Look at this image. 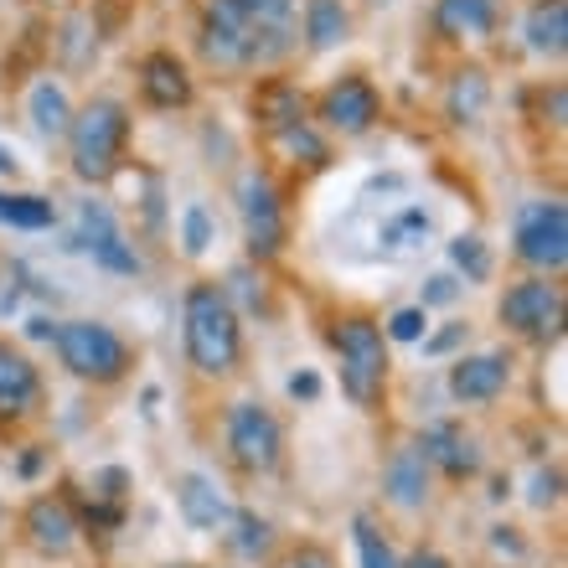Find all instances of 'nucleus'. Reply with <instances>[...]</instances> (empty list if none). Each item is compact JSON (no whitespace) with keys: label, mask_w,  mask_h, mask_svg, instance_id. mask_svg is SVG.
<instances>
[{"label":"nucleus","mask_w":568,"mask_h":568,"mask_svg":"<svg viewBox=\"0 0 568 568\" xmlns=\"http://www.w3.org/2000/svg\"><path fill=\"white\" fill-rule=\"evenodd\" d=\"M300 0H202V58L223 73L274 68L295 52Z\"/></svg>","instance_id":"1"},{"label":"nucleus","mask_w":568,"mask_h":568,"mask_svg":"<svg viewBox=\"0 0 568 568\" xmlns=\"http://www.w3.org/2000/svg\"><path fill=\"white\" fill-rule=\"evenodd\" d=\"M181 336H186V362H192L202 377L223 383V377L239 373L243 321H239L233 295H227V284L202 280V284L186 290V305H181Z\"/></svg>","instance_id":"2"},{"label":"nucleus","mask_w":568,"mask_h":568,"mask_svg":"<svg viewBox=\"0 0 568 568\" xmlns=\"http://www.w3.org/2000/svg\"><path fill=\"white\" fill-rule=\"evenodd\" d=\"M124 145H130V109L120 99H93V104L73 109L68 150H73L78 181H93V186L114 181L124 165Z\"/></svg>","instance_id":"3"},{"label":"nucleus","mask_w":568,"mask_h":568,"mask_svg":"<svg viewBox=\"0 0 568 568\" xmlns=\"http://www.w3.org/2000/svg\"><path fill=\"white\" fill-rule=\"evenodd\" d=\"M331 346L342 357V393L357 408L373 414L383 404V393H388V367H393L383 326H377L373 315H346V321L331 326Z\"/></svg>","instance_id":"4"},{"label":"nucleus","mask_w":568,"mask_h":568,"mask_svg":"<svg viewBox=\"0 0 568 568\" xmlns=\"http://www.w3.org/2000/svg\"><path fill=\"white\" fill-rule=\"evenodd\" d=\"M58 362L78 383H93V388H114L135 373V346L124 342L109 321H62L58 336Z\"/></svg>","instance_id":"5"},{"label":"nucleus","mask_w":568,"mask_h":568,"mask_svg":"<svg viewBox=\"0 0 568 568\" xmlns=\"http://www.w3.org/2000/svg\"><path fill=\"white\" fill-rule=\"evenodd\" d=\"M511 254L538 274H564L568 264V207L564 202H527L517 212V233H511Z\"/></svg>","instance_id":"6"},{"label":"nucleus","mask_w":568,"mask_h":568,"mask_svg":"<svg viewBox=\"0 0 568 568\" xmlns=\"http://www.w3.org/2000/svg\"><path fill=\"white\" fill-rule=\"evenodd\" d=\"M227 460L243 476H274L284 460V429L264 404H233L227 408Z\"/></svg>","instance_id":"7"},{"label":"nucleus","mask_w":568,"mask_h":568,"mask_svg":"<svg viewBox=\"0 0 568 568\" xmlns=\"http://www.w3.org/2000/svg\"><path fill=\"white\" fill-rule=\"evenodd\" d=\"M501 326L523 342H548L564 326V284L548 280V274H532V280H517L501 295Z\"/></svg>","instance_id":"8"},{"label":"nucleus","mask_w":568,"mask_h":568,"mask_svg":"<svg viewBox=\"0 0 568 568\" xmlns=\"http://www.w3.org/2000/svg\"><path fill=\"white\" fill-rule=\"evenodd\" d=\"M239 212H243V239H248V254L264 264L284 248L290 227H284V202H280V186L274 176L264 171H248L243 176V192H239Z\"/></svg>","instance_id":"9"},{"label":"nucleus","mask_w":568,"mask_h":568,"mask_svg":"<svg viewBox=\"0 0 568 568\" xmlns=\"http://www.w3.org/2000/svg\"><path fill=\"white\" fill-rule=\"evenodd\" d=\"M315 109H321L326 130H336V135H367L377 124V114H383V99H377V89L362 73H346L321 93Z\"/></svg>","instance_id":"10"},{"label":"nucleus","mask_w":568,"mask_h":568,"mask_svg":"<svg viewBox=\"0 0 568 568\" xmlns=\"http://www.w3.org/2000/svg\"><path fill=\"white\" fill-rule=\"evenodd\" d=\"M78 243L93 254V264L109 274H140V254L135 243H124L120 223H114V212H109V202H83V212H78Z\"/></svg>","instance_id":"11"},{"label":"nucleus","mask_w":568,"mask_h":568,"mask_svg":"<svg viewBox=\"0 0 568 568\" xmlns=\"http://www.w3.org/2000/svg\"><path fill=\"white\" fill-rule=\"evenodd\" d=\"M419 455L429 460V470H439L445 480H476L480 476V439L455 419L429 424L419 439Z\"/></svg>","instance_id":"12"},{"label":"nucleus","mask_w":568,"mask_h":568,"mask_svg":"<svg viewBox=\"0 0 568 568\" xmlns=\"http://www.w3.org/2000/svg\"><path fill=\"white\" fill-rule=\"evenodd\" d=\"M78 532H83V527H78V511L68 496H37L27 507V517H21V538L42 558H68Z\"/></svg>","instance_id":"13"},{"label":"nucleus","mask_w":568,"mask_h":568,"mask_svg":"<svg viewBox=\"0 0 568 568\" xmlns=\"http://www.w3.org/2000/svg\"><path fill=\"white\" fill-rule=\"evenodd\" d=\"M42 404V373L16 342H0V424H21Z\"/></svg>","instance_id":"14"},{"label":"nucleus","mask_w":568,"mask_h":568,"mask_svg":"<svg viewBox=\"0 0 568 568\" xmlns=\"http://www.w3.org/2000/svg\"><path fill=\"white\" fill-rule=\"evenodd\" d=\"M176 511L192 532H227V523H233V511L239 507L227 501V491L212 476H202V470H181L176 476Z\"/></svg>","instance_id":"15"},{"label":"nucleus","mask_w":568,"mask_h":568,"mask_svg":"<svg viewBox=\"0 0 568 568\" xmlns=\"http://www.w3.org/2000/svg\"><path fill=\"white\" fill-rule=\"evenodd\" d=\"M511 383V352H476L449 367V393L455 404H491Z\"/></svg>","instance_id":"16"},{"label":"nucleus","mask_w":568,"mask_h":568,"mask_svg":"<svg viewBox=\"0 0 568 568\" xmlns=\"http://www.w3.org/2000/svg\"><path fill=\"white\" fill-rule=\"evenodd\" d=\"M140 93L150 109H186L196 99V83L176 52H145L140 62Z\"/></svg>","instance_id":"17"},{"label":"nucleus","mask_w":568,"mask_h":568,"mask_svg":"<svg viewBox=\"0 0 568 568\" xmlns=\"http://www.w3.org/2000/svg\"><path fill=\"white\" fill-rule=\"evenodd\" d=\"M383 491H388L393 507L419 511L429 501V460L419 455V445H398L383 465Z\"/></svg>","instance_id":"18"},{"label":"nucleus","mask_w":568,"mask_h":568,"mask_svg":"<svg viewBox=\"0 0 568 568\" xmlns=\"http://www.w3.org/2000/svg\"><path fill=\"white\" fill-rule=\"evenodd\" d=\"M523 31H527V47H532L538 58H564V47H568V0H532Z\"/></svg>","instance_id":"19"},{"label":"nucleus","mask_w":568,"mask_h":568,"mask_svg":"<svg viewBox=\"0 0 568 568\" xmlns=\"http://www.w3.org/2000/svg\"><path fill=\"white\" fill-rule=\"evenodd\" d=\"M254 114L270 135H280L290 124H305V93H300L295 83H284V78H270V83H258V93H254Z\"/></svg>","instance_id":"20"},{"label":"nucleus","mask_w":568,"mask_h":568,"mask_svg":"<svg viewBox=\"0 0 568 568\" xmlns=\"http://www.w3.org/2000/svg\"><path fill=\"white\" fill-rule=\"evenodd\" d=\"M434 27L445 37H491L496 31V0H439Z\"/></svg>","instance_id":"21"},{"label":"nucleus","mask_w":568,"mask_h":568,"mask_svg":"<svg viewBox=\"0 0 568 568\" xmlns=\"http://www.w3.org/2000/svg\"><path fill=\"white\" fill-rule=\"evenodd\" d=\"M227 548L248 564H264L274 554V523L270 517H258V511H233V523H227Z\"/></svg>","instance_id":"22"},{"label":"nucleus","mask_w":568,"mask_h":568,"mask_svg":"<svg viewBox=\"0 0 568 568\" xmlns=\"http://www.w3.org/2000/svg\"><path fill=\"white\" fill-rule=\"evenodd\" d=\"M346 31H352V16H346L342 0H305V42L315 52L346 42Z\"/></svg>","instance_id":"23"},{"label":"nucleus","mask_w":568,"mask_h":568,"mask_svg":"<svg viewBox=\"0 0 568 568\" xmlns=\"http://www.w3.org/2000/svg\"><path fill=\"white\" fill-rule=\"evenodd\" d=\"M0 223L21 227V233H42L58 223V207L37 192H0Z\"/></svg>","instance_id":"24"},{"label":"nucleus","mask_w":568,"mask_h":568,"mask_svg":"<svg viewBox=\"0 0 568 568\" xmlns=\"http://www.w3.org/2000/svg\"><path fill=\"white\" fill-rule=\"evenodd\" d=\"M31 124L42 130V135H68V124H73V104H68V93H62V83H52V78H42L37 89H31Z\"/></svg>","instance_id":"25"},{"label":"nucleus","mask_w":568,"mask_h":568,"mask_svg":"<svg viewBox=\"0 0 568 568\" xmlns=\"http://www.w3.org/2000/svg\"><path fill=\"white\" fill-rule=\"evenodd\" d=\"M486 104H491V83H486V73H480V68H460L455 83H449V120L455 124L480 120Z\"/></svg>","instance_id":"26"},{"label":"nucleus","mask_w":568,"mask_h":568,"mask_svg":"<svg viewBox=\"0 0 568 568\" xmlns=\"http://www.w3.org/2000/svg\"><path fill=\"white\" fill-rule=\"evenodd\" d=\"M352 542H357L362 568H404V558L393 554L388 532H383L373 517H352Z\"/></svg>","instance_id":"27"},{"label":"nucleus","mask_w":568,"mask_h":568,"mask_svg":"<svg viewBox=\"0 0 568 568\" xmlns=\"http://www.w3.org/2000/svg\"><path fill=\"white\" fill-rule=\"evenodd\" d=\"M449 264H455V270H460L470 284L491 280V254H486L480 233H460V239H449Z\"/></svg>","instance_id":"28"},{"label":"nucleus","mask_w":568,"mask_h":568,"mask_svg":"<svg viewBox=\"0 0 568 568\" xmlns=\"http://www.w3.org/2000/svg\"><path fill=\"white\" fill-rule=\"evenodd\" d=\"M212 239H217V227H212V212L202 207V202H192V207L181 212V248L192 258H202L212 248Z\"/></svg>","instance_id":"29"},{"label":"nucleus","mask_w":568,"mask_h":568,"mask_svg":"<svg viewBox=\"0 0 568 568\" xmlns=\"http://www.w3.org/2000/svg\"><path fill=\"white\" fill-rule=\"evenodd\" d=\"M274 140H280V145L290 150V155H295V161L305 155V165H326V161H331L326 140H321V135L311 130V120H305V124H290V130H280Z\"/></svg>","instance_id":"30"},{"label":"nucleus","mask_w":568,"mask_h":568,"mask_svg":"<svg viewBox=\"0 0 568 568\" xmlns=\"http://www.w3.org/2000/svg\"><path fill=\"white\" fill-rule=\"evenodd\" d=\"M424 326H429V311H424V305H408V311L393 315L383 336H388V342H424Z\"/></svg>","instance_id":"31"},{"label":"nucleus","mask_w":568,"mask_h":568,"mask_svg":"<svg viewBox=\"0 0 568 568\" xmlns=\"http://www.w3.org/2000/svg\"><path fill=\"white\" fill-rule=\"evenodd\" d=\"M124 496H130V470L109 465V470H99V476H93V501H114V507H120Z\"/></svg>","instance_id":"32"},{"label":"nucleus","mask_w":568,"mask_h":568,"mask_svg":"<svg viewBox=\"0 0 568 568\" xmlns=\"http://www.w3.org/2000/svg\"><path fill=\"white\" fill-rule=\"evenodd\" d=\"M455 295H460V280H455V274H429L419 305L424 311H429V305H455Z\"/></svg>","instance_id":"33"},{"label":"nucleus","mask_w":568,"mask_h":568,"mask_svg":"<svg viewBox=\"0 0 568 568\" xmlns=\"http://www.w3.org/2000/svg\"><path fill=\"white\" fill-rule=\"evenodd\" d=\"M470 336V326H460V321H449L445 331H434V336H424V357H445V352H455V346Z\"/></svg>","instance_id":"34"},{"label":"nucleus","mask_w":568,"mask_h":568,"mask_svg":"<svg viewBox=\"0 0 568 568\" xmlns=\"http://www.w3.org/2000/svg\"><path fill=\"white\" fill-rule=\"evenodd\" d=\"M290 568H342V564H336L331 548H321V542H300L295 554H290Z\"/></svg>","instance_id":"35"},{"label":"nucleus","mask_w":568,"mask_h":568,"mask_svg":"<svg viewBox=\"0 0 568 568\" xmlns=\"http://www.w3.org/2000/svg\"><path fill=\"white\" fill-rule=\"evenodd\" d=\"M290 398L315 404V398H321V377H315V373H295V377H290Z\"/></svg>","instance_id":"36"},{"label":"nucleus","mask_w":568,"mask_h":568,"mask_svg":"<svg viewBox=\"0 0 568 568\" xmlns=\"http://www.w3.org/2000/svg\"><path fill=\"white\" fill-rule=\"evenodd\" d=\"M558 486H564V476H558V470H542L532 501H538V507H554V501H558Z\"/></svg>","instance_id":"37"},{"label":"nucleus","mask_w":568,"mask_h":568,"mask_svg":"<svg viewBox=\"0 0 568 568\" xmlns=\"http://www.w3.org/2000/svg\"><path fill=\"white\" fill-rule=\"evenodd\" d=\"M404 568H455V564H449V558L439 554V548H419V554H408V558H404Z\"/></svg>","instance_id":"38"},{"label":"nucleus","mask_w":568,"mask_h":568,"mask_svg":"<svg viewBox=\"0 0 568 568\" xmlns=\"http://www.w3.org/2000/svg\"><path fill=\"white\" fill-rule=\"evenodd\" d=\"M42 465H47V449H42V445H27V455H21V465H16V476L31 480L37 470H42Z\"/></svg>","instance_id":"39"},{"label":"nucleus","mask_w":568,"mask_h":568,"mask_svg":"<svg viewBox=\"0 0 568 568\" xmlns=\"http://www.w3.org/2000/svg\"><path fill=\"white\" fill-rule=\"evenodd\" d=\"M27 331H31V336H37V342H52V336H58V326H52L47 315H31V321H27Z\"/></svg>","instance_id":"40"},{"label":"nucleus","mask_w":568,"mask_h":568,"mask_svg":"<svg viewBox=\"0 0 568 568\" xmlns=\"http://www.w3.org/2000/svg\"><path fill=\"white\" fill-rule=\"evenodd\" d=\"M0 176H16V155L0 145Z\"/></svg>","instance_id":"41"},{"label":"nucleus","mask_w":568,"mask_h":568,"mask_svg":"<svg viewBox=\"0 0 568 568\" xmlns=\"http://www.w3.org/2000/svg\"><path fill=\"white\" fill-rule=\"evenodd\" d=\"M171 568H196V564H171Z\"/></svg>","instance_id":"42"}]
</instances>
